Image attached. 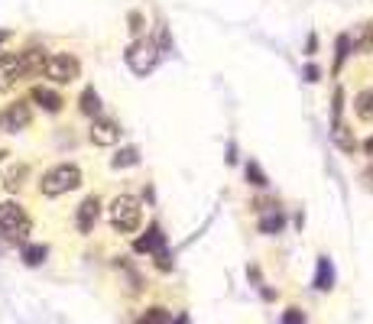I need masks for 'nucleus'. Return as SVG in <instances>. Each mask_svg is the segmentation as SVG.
I'll return each mask as SVG.
<instances>
[{"label": "nucleus", "mask_w": 373, "mask_h": 324, "mask_svg": "<svg viewBox=\"0 0 373 324\" xmlns=\"http://www.w3.org/2000/svg\"><path fill=\"white\" fill-rule=\"evenodd\" d=\"M364 153H367V156H373V137L364 139Z\"/></svg>", "instance_id": "nucleus-32"}, {"label": "nucleus", "mask_w": 373, "mask_h": 324, "mask_svg": "<svg viewBox=\"0 0 373 324\" xmlns=\"http://www.w3.org/2000/svg\"><path fill=\"white\" fill-rule=\"evenodd\" d=\"M172 324H188V315H176L172 318Z\"/></svg>", "instance_id": "nucleus-33"}, {"label": "nucleus", "mask_w": 373, "mask_h": 324, "mask_svg": "<svg viewBox=\"0 0 373 324\" xmlns=\"http://www.w3.org/2000/svg\"><path fill=\"white\" fill-rule=\"evenodd\" d=\"M247 182H250V185H257V188H266L270 185V178H266V172H263L260 169V162H247Z\"/></svg>", "instance_id": "nucleus-24"}, {"label": "nucleus", "mask_w": 373, "mask_h": 324, "mask_svg": "<svg viewBox=\"0 0 373 324\" xmlns=\"http://www.w3.org/2000/svg\"><path fill=\"white\" fill-rule=\"evenodd\" d=\"M101 221V198L98 194H88L82 204H78V211H75V227L78 233H91Z\"/></svg>", "instance_id": "nucleus-9"}, {"label": "nucleus", "mask_w": 373, "mask_h": 324, "mask_svg": "<svg viewBox=\"0 0 373 324\" xmlns=\"http://www.w3.org/2000/svg\"><path fill=\"white\" fill-rule=\"evenodd\" d=\"M315 49H318V36L312 33V36H308V43H305V52H308V56H315Z\"/></svg>", "instance_id": "nucleus-29"}, {"label": "nucleus", "mask_w": 373, "mask_h": 324, "mask_svg": "<svg viewBox=\"0 0 373 324\" xmlns=\"http://www.w3.org/2000/svg\"><path fill=\"white\" fill-rule=\"evenodd\" d=\"M52 84H72L82 78V62L72 52H56L46 59V72H43Z\"/></svg>", "instance_id": "nucleus-5"}, {"label": "nucleus", "mask_w": 373, "mask_h": 324, "mask_svg": "<svg viewBox=\"0 0 373 324\" xmlns=\"http://www.w3.org/2000/svg\"><path fill=\"white\" fill-rule=\"evenodd\" d=\"M78 111H82L84 117H91V121H94V117H101V94L94 91L91 84L78 94Z\"/></svg>", "instance_id": "nucleus-17"}, {"label": "nucleus", "mask_w": 373, "mask_h": 324, "mask_svg": "<svg viewBox=\"0 0 373 324\" xmlns=\"http://www.w3.org/2000/svg\"><path fill=\"white\" fill-rule=\"evenodd\" d=\"M20 256H23V263H26V266H43V263H46V256H49V247H46V243H23Z\"/></svg>", "instance_id": "nucleus-19"}, {"label": "nucleus", "mask_w": 373, "mask_h": 324, "mask_svg": "<svg viewBox=\"0 0 373 324\" xmlns=\"http://www.w3.org/2000/svg\"><path fill=\"white\" fill-rule=\"evenodd\" d=\"M156 266L166 272V269H172V259H169V250H162V253H156Z\"/></svg>", "instance_id": "nucleus-28"}, {"label": "nucleus", "mask_w": 373, "mask_h": 324, "mask_svg": "<svg viewBox=\"0 0 373 324\" xmlns=\"http://www.w3.org/2000/svg\"><path fill=\"white\" fill-rule=\"evenodd\" d=\"M33 231V217L20 201H0V233L7 243H26Z\"/></svg>", "instance_id": "nucleus-1"}, {"label": "nucleus", "mask_w": 373, "mask_h": 324, "mask_svg": "<svg viewBox=\"0 0 373 324\" xmlns=\"http://www.w3.org/2000/svg\"><path fill=\"white\" fill-rule=\"evenodd\" d=\"M33 123V104L26 98H20V101L7 104L3 111H0V130L3 133H23V130Z\"/></svg>", "instance_id": "nucleus-6"}, {"label": "nucleus", "mask_w": 373, "mask_h": 324, "mask_svg": "<svg viewBox=\"0 0 373 324\" xmlns=\"http://www.w3.org/2000/svg\"><path fill=\"white\" fill-rule=\"evenodd\" d=\"M159 56H162V52H159L156 43L143 36V39H133L130 46H127V52H123V62H127V68H130L137 78H146V75L159 65Z\"/></svg>", "instance_id": "nucleus-4"}, {"label": "nucleus", "mask_w": 373, "mask_h": 324, "mask_svg": "<svg viewBox=\"0 0 373 324\" xmlns=\"http://www.w3.org/2000/svg\"><path fill=\"white\" fill-rule=\"evenodd\" d=\"M107 217H111V227L117 233H133L140 231L143 224V204L140 198H133V194H117L107 208Z\"/></svg>", "instance_id": "nucleus-3"}, {"label": "nucleus", "mask_w": 373, "mask_h": 324, "mask_svg": "<svg viewBox=\"0 0 373 324\" xmlns=\"http://www.w3.org/2000/svg\"><path fill=\"white\" fill-rule=\"evenodd\" d=\"M282 324H305V315H302L298 308H289V311L282 315Z\"/></svg>", "instance_id": "nucleus-27"}, {"label": "nucleus", "mask_w": 373, "mask_h": 324, "mask_svg": "<svg viewBox=\"0 0 373 324\" xmlns=\"http://www.w3.org/2000/svg\"><path fill=\"white\" fill-rule=\"evenodd\" d=\"M137 324H172V311H169V308H162V305H153V308H146V311H143Z\"/></svg>", "instance_id": "nucleus-23"}, {"label": "nucleus", "mask_w": 373, "mask_h": 324, "mask_svg": "<svg viewBox=\"0 0 373 324\" xmlns=\"http://www.w3.org/2000/svg\"><path fill=\"white\" fill-rule=\"evenodd\" d=\"M351 46H354V52H360V56H370L373 52V20H364L360 26H354Z\"/></svg>", "instance_id": "nucleus-14"}, {"label": "nucleus", "mask_w": 373, "mask_h": 324, "mask_svg": "<svg viewBox=\"0 0 373 324\" xmlns=\"http://www.w3.org/2000/svg\"><path fill=\"white\" fill-rule=\"evenodd\" d=\"M20 82V56L17 52H0V91H10Z\"/></svg>", "instance_id": "nucleus-12"}, {"label": "nucleus", "mask_w": 373, "mask_h": 324, "mask_svg": "<svg viewBox=\"0 0 373 324\" xmlns=\"http://www.w3.org/2000/svg\"><path fill=\"white\" fill-rule=\"evenodd\" d=\"M347 56H351V33H341L337 36V43H335V68L331 72H341L344 68V62H347Z\"/></svg>", "instance_id": "nucleus-22"}, {"label": "nucleus", "mask_w": 373, "mask_h": 324, "mask_svg": "<svg viewBox=\"0 0 373 324\" xmlns=\"http://www.w3.org/2000/svg\"><path fill=\"white\" fill-rule=\"evenodd\" d=\"M26 178H29V166H26V162H13V166H7V172L0 176V185H3V192L17 194L20 188L26 185Z\"/></svg>", "instance_id": "nucleus-13"}, {"label": "nucleus", "mask_w": 373, "mask_h": 324, "mask_svg": "<svg viewBox=\"0 0 373 324\" xmlns=\"http://www.w3.org/2000/svg\"><path fill=\"white\" fill-rule=\"evenodd\" d=\"M137 162H140V149H137V146H123V149H117V153H114L111 169H130V166H137Z\"/></svg>", "instance_id": "nucleus-21"}, {"label": "nucleus", "mask_w": 373, "mask_h": 324, "mask_svg": "<svg viewBox=\"0 0 373 324\" xmlns=\"http://www.w3.org/2000/svg\"><path fill=\"white\" fill-rule=\"evenodd\" d=\"M354 114L364 123H373V88H364V91L354 98Z\"/></svg>", "instance_id": "nucleus-20"}, {"label": "nucleus", "mask_w": 373, "mask_h": 324, "mask_svg": "<svg viewBox=\"0 0 373 324\" xmlns=\"http://www.w3.org/2000/svg\"><path fill=\"white\" fill-rule=\"evenodd\" d=\"M318 75H321V72H318V65H308V68H305V78H308V82H318Z\"/></svg>", "instance_id": "nucleus-31"}, {"label": "nucleus", "mask_w": 373, "mask_h": 324, "mask_svg": "<svg viewBox=\"0 0 373 324\" xmlns=\"http://www.w3.org/2000/svg\"><path fill=\"white\" fill-rule=\"evenodd\" d=\"M331 139H335V146L341 149V153H354V149H357L354 130L347 127L344 121H335V123H331Z\"/></svg>", "instance_id": "nucleus-16"}, {"label": "nucleus", "mask_w": 373, "mask_h": 324, "mask_svg": "<svg viewBox=\"0 0 373 324\" xmlns=\"http://www.w3.org/2000/svg\"><path fill=\"white\" fill-rule=\"evenodd\" d=\"M364 185H367V188H370V192H373V162H370V166L364 169Z\"/></svg>", "instance_id": "nucleus-30"}, {"label": "nucleus", "mask_w": 373, "mask_h": 324, "mask_svg": "<svg viewBox=\"0 0 373 324\" xmlns=\"http://www.w3.org/2000/svg\"><path fill=\"white\" fill-rule=\"evenodd\" d=\"M7 39H10V33H7V29H0V46H3Z\"/></svg>", "instance_id": "nucleus-34"}, {"label": "nucleus", "mask_w": 373, "mask_h": 324, "mask_svg": "<svg viewBox=\"0 0 373 324\" xmlns=\"http://www.w3.org/2000/svg\"><path fill=\"white\" fill-rule=\"evenodd\" d=\"M78 185H82V169L75 162H59V166H52L46 176L39 178V192L46 198H62V194L75 192Z\"/></svg>", "instance_id": "nucleus-2"}, {"label": "nucleus", "mask_w": 373, "mask_h": 324, "mask_svg": "<svg viewBox=\"0 0 373 324\" xmlns=\"http://www.w3.org/2000/svg\"><path fill=\"white\" fill-rule=\"evenodd\" d=\"M121 133L123 130L114 117H94L91 130H88V139H91L94 146H117V143H121Z\"/></svg>", "instance_id": "nucleus-7"}, {"label": "nucleus", "mask_w": 373, "mask_h": 324, "mask_svg": "<svg viewBox=\"0 0 373 324\" xmlns=\"http://www.w3.org/2000/svg\"><path fill=\"white\" fill-rule=\"evenodd\" d=\"M282 227H286V214H282L280 204H276V208H266V211H260V233L273 237V233H280Z\"/></svg>", "instance_id": "nucleus-15"}, {"label": "nucleus", "mask_w": 373, "mask_h": 324, "mask_svg": "<svg viewBox=\"0 0 373 324\" xmlns=\"http://www.w3.org/2000/svg\"><path fill=\"white\" fill-rule=\"evenodd\" d=\"M341 114H344V88L337 84V88H335V98H331V123H335V121H344Z\"/></svg>", "instance_id": "nucleus-25"}, {"label": "nucleus", "mask_w": 373, "mask_h": 324, "mask_svg": "<svg viewBox=\"0 0 373 324\" xmlns=\"http://www.w3.org/2000/svg\"><path fill=\"white\" fill-rule=\"evenodd\" d=\"M315 288H318V292H331V288H335V269H331V259H328V256H318Z\"/></svg>", "instance_id": "nucleus-18"}, {"label": "nucleus", "mask_w": 373, "mask_h": 324, "mask_svg": "<svg viewBox=\"0 0 373 324\" xmlns=\"http://www.w3.org/2000/svg\"><path fill=\"white\" fill-rule=\"evenodd\" d=\"M10 156V153H7V149H0V162H3V159H7Z\"/></svg>", "instance_id": "nucleus-35"}, {"label": "nucleus", "mask_w": 373, "mask_h": 324, "mask_svg": "<svg viewBox=\"0 0 373 324\" xmlns=\"http://www.w3.org/2000/svg\"><path fill=\"white\" fill-rule=\"evenodd\" d=\"M20 56V82H29V78H39V75L46 72V49L39 46H29L23 49V52H17Z\"/></svg>", "instance_id": "nucleus-8"}, {"label": "nucleus", "mask_w": 373, "mask_h": 324, "mask_svg": "<svg viewBox=\"0 0 373 324\" xmlns=\"http://www.w3.org/2000/svg\"><path fill=\"white\" fill-rule=\"evenodd\" d=\"M127 23H130V33H133V39H143V23H146V20H143V13L140 10H130V13H127Z\"/></svg>", "instance_id": "nucleus-26"}, {"label": "nucleus", "mask_w": 373, "mask_h": 324, "mask_svg": "<svg viewBox=\"0 0 373 324\" xmlns=\"http://www.w3.org/2000/svg\"><path fill=\"white\" fill-rule=\"evenodd\" d=\"M29 101L39 104L46 114H59L62 107H66V101H62V94L52 91V88H46V84H36L33 91H29Z\"/></svg>", "instance_id": "nucleus-11"}, {"label": "nucleus", "mask_w": 373, "mask_h": 324, "mask_svg": "<svg viewBox=\"0 0 373 324\" xmlns=\"http://www.w3.org/2000/svg\"><path fill=\"white\" fill-rule=\"evenodd\" d=\"M133 250H137V253H153V256H156V253H162V250H166V233H162V227H159V224H149L146 233L133 240Z\"/></svg>", "instance_id": "nucleus-10"}]
</instances>
